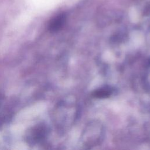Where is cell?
Segmentation results:
<instances>
[{
	"instance_id": "obj_3",
	"label": "cell",
	"mask_w": 150,
	"mask_h": 150,
	"mask_svg": "<svg viewBox=\"0 0 150 150\" xmlns=\"http://www.w3.org/2000/svg\"><path fill=\"white\" fill-rule=\"evenodd\" d=\"M113 92V89L108 86H103L101 88L96 89L93 93V96L94 97L98 98H107L110 96Z\"/></svg>"
},
{
	"instance_id": "obj_2",
	"label": "cell",
	"mask_w": 150,
	"mask_h": 150,
	"mask_svg": "<svg viewBox=\"0 0 150 150\" xmlns=\"http://www.w3.org/2000/svg\"><path fill=\"white\" fill-rule=\"evenodd\" d=\"M66 21V15L63 13L58 15L53 18L49 23V29L51 32H56L60 30Z\"/></svg>"
},
{
	"instance_id": "obj_1",
	"label": "cell",
	"mask_w": 150,
	"mask_h": 150,
	"mask_svg": "<svg viewBox=\"0 0 150 150\" xmlns=\"http://www.w3.org/2000/svg\"><path fill=\"white\" fill-rule=\"evenodd\" d=\"M46 134L45 126L43 125H36L31 128L26 135V140L30 144H35L43 139Z\"/></svg>"
}]
</instances>
